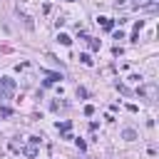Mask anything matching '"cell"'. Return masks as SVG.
<instances>
[{"mask_svg": "<svg viewBox=\"0 0 159 159\" xmlns=\"http://www.w3.org/2000/svg\"><path fill=\"white\" fill-rule=\"evenodd\" d=\"M12 92H15V80H10V77H0V97H12Z\"/></svg>", "mask_w": 159, "mask_h": 159, "instance_id": "obj_1", "label": "cell"}, {"mask_svg": "<svg viewBox=\"0 0 159 159\" xmlns=\"http://www.w3.org/2000/svg\"><path fill=\"white\" fill-rule=\"evenodd\" d=\"M97 22H99L104 30H112V27H114V20H112V17H97Z\"/></svg>", "mask_w": 159, "mask_h": 159, "instance_id": "obj_2", "label": "cell"}, {"mask_svg": "<svg viewBox=\"0 0 159 159\" xmlns=\"http://www.w3.org/2000/svg\"><path fill=\"white\" fill-rule=\"evenodd\" d=\"M57 40H60L65 47H70V45H72V37H70V35H65V32H60V35H57Z\"/></svg>", "mask_w": 159, "mask_h": 159, "instance_id": "obj_3", "label": "cell"}, {"mask_svg": "<svg viewBox=\"0 0 159 159\" xmlns=\"http://www.w3.org/2000/svg\"><path fill=\"white\" fill-rule=\"evenodd\" d=\"M57 80H62L60 75H55V72H47V80H45V84H55Z\"/></svg>", "mask_w": 159, "mask_h": 159, "instance_id": "obj_4", "label": "cell"}, {"mask_svg": "<svg viewBox=\"0 0 159 159\" xmlns=\"http://www.w3.org/2000/svg\"><path fill=\"white\" fill-rule=\"evenodd\" d=\"M25 154H27L30 159H35V157H37V144H30V147L25 149Z\"/></svg>", "mask_w": 159, "mask_h": 159, "instance_id": "obj_5", "label": "cell"}, {"mask_svg": "<svg viewBox=\"0 0 159 159\" xmlns=\"http://www.w3.org/2000/svg\"><path fill=\"white\" fill-rule=\"evenodd\" d=\"M122 137L132 142V139H137V132H134V129H124V132H122Z\"/></svg>", "mask_w": 159, "mask_h": 159, "instance_id": "obj_6", "label": "cell"}, {"mask_svg": "<svg viewBox=\"0 0 159 159\" xmlns=\"http://www.w3.org/2000/svg\"><path fill=\"white\" fill-rule=\"evenodd\" d=\"M70 127H72V124H70V122H67V119H65V122H62V124H60V122H57V129H60V132H70Z\"/></svg>", "mask_w": 159, "mask_h": 159, "instance_id": "obj_7", "label": "cell"}, {"mask_svg": "<svg viewBox=\"0 0 159 159\" xmlns=\"http://www.w3.org/2000/svg\"><path fill=\"white\" fill-rule=\"evenodd\" d=\"M87 40H89V47L92 50H99V40H94V37H87Z\"/></svg>", "mask_w": 159, "mask_h": 159, "instance_id": "obj_8", "label": "cell"}, {"mask_svg": "<svg viewBox=\"0 0 159 159\" xmlns=\"http://www.w3.org/2000/svg\"><path fill=\"white\" fill-rule=\"evenodd\" d=\"M80 62H82V65H92V60H89V55H80Z\"/></svg>", "mask_w": 159, "mask_h": 159, "instance_id": "obj_9", "label": "cell"}, {"mask_svg": "<svg viewBox=\"0 0 159 159\" xmlns=\"http://www.w3.org/2000/svg\"><path fill=\"white\" fill-rule=\"evenodd\" d=\"M0 114H2V117H10L12 109H10V107H0Z\"/></svg>", "mask_w": 159, "mask_h": 159, "instance_id": "obj_10", "label": "cell"}, {"mask_svg": "<svg viewBox=\"0 0 159 159\" xmlns=\"http://www.w3.org/2000/svg\"><path fill=\"white\" fill-rule=\"evenodd\" d=\"M84 114H87V117H92V114H94V107H92V104H87V107H84Z\"/></svg>", "mask_w": 159, "mask_h": 159, "instance_id": "obj_11", "label": "cell"}, {"mask_svg": "<svg viewBox=\"0 0 159 159\" xmlns=\"http://www.w3.org/2000/svg\"><path fill=\"white\" fill-rule=\"evenodd\" d=\"M142 27H144V22H142V20H137V22H134V32H139Z\"/></svg>", "mask_w": 159, "mask_h": 159, "instance_id": "obj_12", "label": "cell"}, {"mask_svg": "<svg viewBox=\"0 0 159 159\" xmlns=\"http://www.w3.org/2000/svg\"><path fill=\"white\" fill-rule=\"evenodd\" d=\"M77 97H87V89L84 87H77Z\"/></svg>", "mask_w": 159, "mask_h": 159, "instance_id": "obj_13", "label": "cell"}, {"mask_svg": "<svg viewBox=\"0 0 159 159\" xmlns=\"http://www.w3.org/2000/svg\"><path fill=\"white\" fill-rule=\"evenodd\" d=\"M144 2H147V0H134V5H137V7H139V5H144Z\"/></svg>", "mask_w": 159, "mask_h": 159, "instance_id": "obj_14", "label": "cell"}, {"mask_svg": "<svg viewBox=\"0 0 159 159\" xmlns=\"http://www.w3.org/2000/svg\"><path fill=\"white\" fill-rule=\"evenodd\" d=\"M70 2H72V0H70Z\"/></svg>", "mask_w": 159, "mask_h": 159, "instance_id": "obj_15", "label": "cell"}]
</instances>
